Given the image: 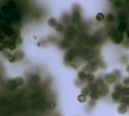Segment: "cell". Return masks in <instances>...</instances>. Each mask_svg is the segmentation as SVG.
<instances>
[{
	"label": "cell",
	"instance_id": "cell-1",
	"mask_svg": "<svg viewBox=\"0 0 129 116\" xmlns=\"http://www.w3.org/2000/svg\"><path fill=\"white\" fill-rule=\"evenodd\" d=\"M72 16H71V22L74 25H79L81 23V14H80V7L78 5H74L72 8Z\"/></svg>",
	"mask_w": 129,
	"mask_h": 116
},
{
	"label": "cell",
	"instance_id": "cell-2",
	"mask_svg": "<svg viewBox=\"0 0 129 116\" xmlns=\"http://www.w3.org/2000/svg\"><path fill=\"white\" fill-rule=\"evenodd\" d=\"M123 39H124V35L122 33H120L118 30L116 31H113L111 33V40L114 44L116 45H120L123 42Z\"/></svg>",
	"mask_w": 129,
	"mask_h": 116
},
{
	"label": "cell",
	"instance_id": "cell-3",
	"mask_svg": "<svg viewBox=\"0 0 129 116\" xmlns=\"http://www.w3.org/2000/svg\"><path fill=\"white\" fill-rule=\"evenodd\" d=\"M97 69H98V64H97V62H95V61H91V62H89L86 66H85V68H84V72H89V73H94V72H95V71H97Z\"/></svg>",
	"mask_w": 129,
	"mask_h": 116
},
{
	"label": "cell",
	"instance_id": "cell-4",
	"mask_svg": "<svg viewBox=\"0 0 129 116\" xmlns=\"http://www.w3.org/2000/svg\"><path fill=\"white\" fill-rule=\"evenodd\" d=\"M75 58V50L74 49H69L64 56V61L66 63H70L74 60Z\"/></svg>",
	"mask_w": 129,
	"mask_h": 116
},
{
	"label": "cell",
	"instance_id": "cell-5",
	"mask_svg": "<svg viewBox=\"0 0 129 116\" xmlns=\"http://www.w3.org/2000/svg\"><path fill=\"white\" fill-rule=\"evenodd\" d=\"M104 80H105L107 83L111 84V83H114V82H115L116 80H118V79H117V77H115L114 73H108V74L105 75V77H104Z\"/></svg>",
	"mask_w": 129,
	"mask_h": 116
},
{
	"label": "cell",
	"instance_id": "cell-6",
	"mask_svg": "<svg viewBox=\"0 0 129 116\" xmlns=\"http://www.w3.org/2000/svg\"><path fill=\"white\" fill-rule=\"evenodd\" d=\"M4 48H7L9 50H15L17 48V44L15 42H11V41H5L3 44Z\"/></svg>",
	"mask_w": 129,
	"mask_h": 116
},
{
	"label": "cell",
	"instance_id": "cell-7",
	"mask_svg": "<svg viewBox=\"0 0 129 116\" xmlns=\"http://www.w3.org/2000/svg\"><path fill=\"white\" fill-rule=\"evenodd\" d=\"M7 86H8V89H10L12 91H15L18 87V85H17V83L16 82L15 79H9L8 82H7Z\"/></svg>",
	"mask_w": 129,
	"mask_h": 116
},
{
	"label": "cell",
	"instance_id": "cell-8",
	"mask_svg": "<svg viewBox=\"0 0 129 116\" xmlns=\"http://www.w3.org/2000/svg\"><path fill=\"white\" fill-rule=\"evenodd\" d=\"M2 30H3V33L6 36H9V37H11V36H13L15 34V30L13 29V27H11V26H6V27L2 28Z\"/></svg>",
	"mask_w": 129,
	"mask_h": 116
},
{
	"label": "cell",
	"instance_id": "cell-9",
	"mask_svg": "<svg viewBox=\"0 0 129 116\" xmlns=\"http://www.w3.org/2000/svg\"><path fill=\"white\" fill-rule=\"evenodd\" d=\"M69 47H70V43H69V40L65 39V40H62V41L60 42V48H61L62 49L69 48Z\"/></svg>",
	"mask_w": 129,
	"mask_h": 116
},
{
	"label": "cell",
	"instance_id": "cell-10",
	"mask_svg": "<svg viewBox=\"0 0 129 116\" xmlns=\"http://www.w3.org/2000/svg\"><path fill=\"white\" fill-rule=\"evenodd\" d=\"M118 31L120 33H123L124 31H127V23L125 21H121L120 22L119 26H118Z\"/></svg>",
	"mask_w": 129,
	"mask_h": 116
},
{
	"label": "cell",
	"instance_id": "cell-11",
	"mask_svg": "<svg viewBox=\"0 0 129 116\" xmlns=\"http://www.w3.org/2000/svg\"><path fill=\"white\" fill-rule=\"evenodd\" d=\"M117 110H118V113H119V114L123 115V114H125V113L127 112V106H123V105H120V106H118Z\"/></svg>",
	"mask_w": 129,
	"mask_h": 116
},
{
	"label": "cell",
	"instance_id": "cell-12",
	"mask_svg": "<svg viewBox=\"0 0 129 116\" xmlns=\"http://www.w3.org/2000/svg\"><path fill=\"white\" fill-rule=\"evenodd\" d=\"M14 56L16 57L17 61V60L20 61V60H22V59L24 58V53H23L22 50H17V51L14 53Z\"/></svg>",
	"mask_w": 129,
	"mask_h": 116
},
{
	"label": "cell",
	"instance_id": "cell-13",
	"mask_svg": "<svg viewBox=\"0 0 129 116\" xmlns=\"http://www.w3.org/2000/svg\"><path fill=\"white\" fill-rule=\"evenodd\" d=\"M98 92H99V95H100V96L104 97V96H106V95L109 93V89H108V87L106 86V85H104V86L100 87V88L98 89Z\"/></svg>",
	"mask_w": 129,
	"mask_h": 116
},
{
	"label": "cell",
	"instance_id": "cell-14",
	"mask_svg": "<svg viewBox=\"0 0 129 116\" xmlns=\"http://www.w3.org/2000/svg\"><path fill=\"white\" fill-rule=\"evenodd\" d=\"M86 81L88 83H90V84H93L94 81H95V76L93 74H91V73H88L87 77H86Z\"/></svg>",
	"mask_w": 129,
	"mask_h": 116
},
{
	"label": "cell",
	"instance_id": "cell-15",
	"mask_svg": "<svg viewBox=\"0 0 129 116\" xmlns=\"http://www.w3.org/2000/svg\"><path fill=\"white\" fill-rule=\"evenodd\" d=\"M90 97H91L92 101H96V100L99 99L100 95H99V92H98V91H93V92H91Z\"/></svg>",
	"mask_w": 129,
	"mask_h": 116
},
{
	"label": "cell",
	"instance_id": "cell-16",
	"mask_svg": "<svg viewBox=\"0 0 129 116\" xmlns=\"http://www.w3.org/2000/svg\"><path fill=\"white\" fill-rule=\"evenodd\" d=\"M86 77H87V73L84 71H80L78 73V79L80 81H86Z\"/></svg>",
	"mask_w": 129,
	"mask_h": 116
},
{
	"label": "cell",
	"instance_id": "cell-17",
	"mask_svg": "<svg viewBox=\"0 0 129 116\" xmlns=\"http://www.w3.org/2000/svg\"><path fill=\"white\" fill-rule=\"evenodd\" d=\"M47 24H48L50 27H56V25L58 24L57 19H54V18H50V19L47 20Z\"/></svg>",
	"mask_w": 129,
	"mask_h": 116
},
{
	"label": "cell",
	"instance_id": "cell-18",
	"mask_svg": "<svg viewBox=\"0 0 129 116\" xmlns=\"http://www.w3.org/2000/svg\"><path fill=\"white\" fill-rule=\"evenodd\" d=\"M112 100L114 101V102H120V94H119V93H117V92H113L112 93Z\"/></svg>",
	"mask_w": 129,
	"mask_h": 116
},
{
	"label": "cell",
	"instance_id": "cell-19",
	"mask_svg": "<svg viewBox=\"0 0 129 116\" xmlns=\"http://www.w3.org/2000/svg\"><path fill=\"white\" fill-rule=\"evenodd\" d=\"M77 101L79 103H81V104H83V103H86V101H87V96H85L84 94H79L77 97Z\"/></svg>",
	"mask_w": 129,
	"mask_h": 116
},
{
	"label": "cell",
	"instance_id": "cell-20",
	"mask_svg": "<svg viewBox=\"0 0 129 116\" xmlns=\"http://www.w3.org/2000/svg\"><path fill=\"white\" fill-rule=\"evenodd\" d=\"M15 80H16V82L17 83L18 86H22V85L24 84V79H23V77H17L15 78Z\"/></svg>",
	"mask_w": 129,
	"mask_h": 116
},
{
	"label": "cell",
	"instance_id": "cell-21",
	"mask_svg": "<svg viewBox=\"0 0 129 116\" xmlns=\"http://www.w3.org/2000/svg\"><path fill=\"white\" fill-rule=\"evenodd\" d=\"M95 19H96L97 21L101 22V21H103L104 19H105V16L103 15V13H97L96 16H95Z\"/></svg>",
	"mask_w": 129,
	"mask_h": 116
},
{
	"label": "cell",
	"instance_id": "cell-22",
	"mask_svg": "<svg viewBox=\"0 0 129 116\" xmlns=\"http://www.w3.org/2000/svg\"><path fill=\"white\" fill-rule=\"evenodd\" d=\"M120 103L125 106H129V97H122L120 99Z\"/></svg>",
	"mask_w": 129,
	"mask_h": 116
},
{
	"label": "cell",
	"instance_id": "cell-23",
	"mask_svg": "<svg viewBox=\"0 0 129 116\" xmlns=\"http://www.w3.org/2000/svg\"><path fill=\"white\" fill-rule=\"evenodd\" d=\"M73 35H74V30H73V28L72 27H69L68 30H67V37L70 39V38H72Z\"/></svg>",
	"mask_w": 129,
	"mask_h": 116
},
{
	"label": "cell",
	"instance_id": "cell-24",
	"mask_svg": "<svg viewBox=\"0 0 129 116\" xmlns=\"http://www.w3.org/2000/svg\"><path fill=\"white\" fill-rule=\"evenodd\" d=\"M31 81H32V82H35V83H38L39 81H41V78H40V77H39L38 75L34 74V75H32V77H31Z\"/></svg>",
	"mask_w": 129,
	"mask_h": 116
},
{
	"label": "cell",
	"instance_id": "cell-25",
	"mask_svg": "<svg viewBox=\"0 0 129 116\" xmlns=\"http://www.w3.org/2000/svg\"><path fill=\"white\" fill-rule=\"evenodd\" d=\"M9 12H10V7H9V6H3V7L1 8V13H2L3 15L9 14Z\"/></svg>",
	"mask_w": 129,
	"mask_h": 116
},
{
	"label": "cell",
	"instance_id": "cell-26",
	"mask_svg": "<svg viewBox=\"0 0 129 116\" xmlns=\"http://www.w3.org/2000/svg\"><path fill=\"white\" fill-rule=\"evenodd\" d=\"M122 90H123V87L121 86L120 84H117L115 86V92H117L119 94H122Z\"/></svg>",
	"mask_w": 129,
	"mask_h": 116
},
{
	"label": "cell",
	"instance_id": "cell-27",
	"mask_svg": "<svg viewBox=\"0 0 129 116\" xmlns=\"http://www.w3.org/2000/svg\"><path fill=\"white\" fill-rule=\"evenodd\" d=\"M56 106H57V104H56L55 101H50V102L48 103V108H49V109L53 110V109L56 108Z\"/></svg>",
	"mask_w": 129,
	"mask_h": 116
},
{
	"label": "cell",
	"instance_id": "cell-28",
	"mask_svg": "<svg viewBox=\"0 0 129 116\" xmlns=\"http://www.w3.org/2000/svg\"><path fill=\"white\" fill-rule=\"evenodd\" d=\"M114 16H113V14L112 13H110V14H108L107 16H106V18H105V19H106V21H108V22H112V21H114Z\"/></svg>",
	"mask_w": 129,
	"mask_h": 116
},
{
	"label": "cell",
	"instance_id": "cell-29",
	"mask_svg": "<svg viewBox=\"0 0 129 116\" xmlns=\"http://www.w3.org/2000/svg\"><path fill=\"white\" fill-rule=\"evenodd\" d=\"M82 94H84L85 96L91 95V90H90V88H89V87H84V88L82 89Z\"/></svg>",
	"mask_w": 129,
	"mask_h": 116
},
{
	"label": "cell",
	"instance_id": "cell-30",
	"mask_svg": "<svg viewBox=\"0 0 129 116\" xmlns=\"http://www.w3.org/2000/svg\"><path fill=\"white\" fill-rule=\"evenodd\" d=\"M55 29H56L58 32H63V31L65 30V27H64V25H63L62 23H58V24L56 25Z\"/></svg>",
	"mask_w": 129,
	"mask_h": 116
},
{
	"label": "cell",
	"instance_id": "cell-31",
	"mask_svg": "<svg viewBox=\"0 0 129 116\" xmlns=\"http://www.w3.org/2000/svg\"><path fill=\"white\" fill-rule=\"evenodd\" d=\"M122 95H124V97H129V87L128 86L123 87Z\"/></svg>",
	"mask_w": 129,
	"mask_h": 116
},
{
	"label": "cell",
	"instance_id": "cell-32",
	"mask_svg": "<svg viewBox=\"0 0 129 116\" xmlns=\"http://www.w3.org/2000/svg\"><path fill=\"white\" fill-rule=\"evenodd\" d=\"M114 75H115V77H117V79H120V77H121V72H120V70H115V71H114Z\"/></svg>",
	"mask_w": 129,
	"mask_h": 116
},
{
	"label": "cell",
	"instance_id": "cell-33",
	"mask_svg": "<svg viewBox=\"0 0 129 116\" xmlns=\"http://www.w3.org/2000/svg\"><path fill=\"white\" fill-rule=\"evenodd\" d=\"M63 19H64L63 20H64L66 23H69V21H70L69 19H69V16L68 14H65V15L63 16Z\"/></svg>",
	"mask_w": 129,
	"mask_h": 116
},
{
	"label": "cell",
	"instance_id": "cell-34",
	"mask_svg": "<svg viewBox=\"0 0 129 116\" xmlns=\"http://www.w3.org/2000/svg\"><path fill=\"white\" fill-rule=\"evenodd\" d=\"M8 60H9V62H11V63H14V62L17 61V59H16V57L14 56V54H10V55H8Z\"/></svg>",
	"mask_w": 129,
	"mask_h": 116
},
{
	"label": "cell",
	"instance_id": "cell-35",
	"mask_svg": "<svg viewBox=\"0 0 129 116\" xmlns=\"http://www.w3.org/2000/svg\"><path fill=\"white\" fill-rule=\"evenodd\" d=\"M122 82H123V84H124L125 86L129 87V77H124V78H123V80H122Z\"/></svg>",
	"mask_w": 129,
	"mask_h": 116
},
{
	"label": "cell",
	"instance_id": "cell-36",
	"mask_svg": "<svg viewBox=\"0 0 129 116\" xmlns=\"http://www.w3.org/2000/svg\"><path fill=\"white\" fill-rule=\"evenodd\" d=\"M119 19L120 20V22L123 21V19H125V14H123V13L120 14V15H119Z\"/></svg>",
	"mask_w": 129,
	"mask_h": 116
},
{
	"label": "cell",
	"instance_id": "cell-37",
	"mask_svg": "<svg viewBox=\"0 0 129 116\" xmlns=\"http://www.w3.org/2000/svg\"><path fill=\"white\" fill-rule=\"evenodd\" d=\"M115 6H116V7H121V6H122V2H120V1H116V2H115Z\"/></svg>",
	"mask_w": 129,
	"mask_h": 116
},
{
	"label": "cell",
	"instance_id": "cell-38",
	"mask_svg": "<svg viewBox=\"0 0 129 116\" xmlns=\"http://www.w3.org/2000/svg\"><path fill=\"white\" fill-rule=\"evenodd\" d=\"M5 42V36L3 34H0V45L1 43H4Z\"/></svg>",
	"mask_w": 129,
	"mask_h": 116
},
{
	"label": "cell",
	"instance_id": "cell-39",
	"mask_svg": "<svg viewBox=\"0 0 129 116\" xmlns=\"http://www.w3.org/2000/svg\"><path fill=\"white\" fill-rule=\"evenodd\" d=\"M4 47H3V45H0V52H2V51H4Z\"/></svg>",
	"mask_w": 129,
	"mask_h": 116
},
{
	"label": "cell",
	"instance_id": "cell-40",
	"mask_svg": "<svg viewBox=\"0 0 129 116\" xmlns=\"http://www.w3.org/2000/svg\"><path fill=\"white\" fill-rule=\"evenodd\" d=\"M127 60V56H123V59H121V62H126Z\"/></svg>",
	"mask_w": 129,
	"mask_h": 116
},
{
	"label": "cell",
	"instance_id": "cell-41",
	"mask_svg": "<svg viewBox=\"0 0 129 116\" xmlns=\"http://www.w3.org/2000/svg\"><path fill=\"white\" fill-rule=\"evenodd\" d=\"M3 20H4V19H3V16H2V15H0V22H1V21H3Z\"/></svg>",
	"mask_w": 129,
	"mask_h": 116
},
{
	"label": "cell",
	"instance_id": "cell-42",
	"mask_svg": "<svg viewBox=\"0 0 129 116\" xmlns=\"http://www.w3.org/2000/svg\"><path fill=\"white\" fill-rule=\"evenodd\" d=\"M126 36H127V38L129 39V30H127V31H126Z\"/></svg>",
	"mask_w": 129,
	"mask_h": 116
},
{
	"label": "cell",
	"instance_id": "cell-43",
	"mask_svg": "<svg viewBox=\"0 0 129 116\" xmlns=\"http://www.w3.org/2000/svg\"><path fill=\"white\" fill-rule=\"evenodd\" d=\"M126 71L129 72V65H127V67H126Z\"/></svg>",
	"mask_w": 129,
	"mask_h": 116
}]
</instances>
